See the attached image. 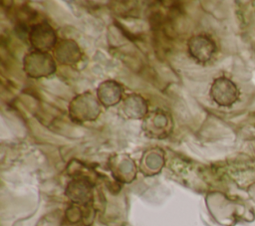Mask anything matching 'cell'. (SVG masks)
I'll list each match as a JSON object with an SVG mask.
<instances>
[{
    "mask_svg": "<svg viewBox=\"0 0 255 226\" xmlns=\"http://www.w3.org/2000/svg\"><path fill=\"white\" fill-rule=\"evenodd\" d=\"M212 100L220 107H231L239 99L240 91L236 84L227 77L216 78L210 88Z\"/></svg>",
    "mask_w": 255,
    "mask_h": 226,
    "instance_id": "1",
    "label": "cell"
},
{
    "mask_svg": "<svg viewBox=\"0 0 255 226\" xmlns=\"http://www.w3.org/2000/svg\"><path fill=\"white\" fill-rule=\"evenodd\" d=\"M25 70L33 78L50 75L55 71V64L50 55L45 52H34L26 56Z\"/></svg>",
    "mask_w": 255,
    "mask_h": 226,
    "instance_id": "2",
    "label": "cell"
},
{
    "mask_svg": "<svg viewBox=\"0 0 255 226\" xmlns=\"http://www.w3.org/2000/svg\"><path fill=\"white\" fill-rule=\"evenodd\" d=\"M30 42L35 49L41 52L50 50L56 42V33L47 23L36 24L31 28Z\"/></svg>",
    "mask_w": 255,
    "mask_h": 226,
    "instance_id": "3",
    "label": "cell"
},
{
    "mask_svg": "<svg viewBox=\"0 0 255 226\" xmlns=\"http://www.w3.org/2000/svg\"><path fill=\"white\" fill-rule=\"evenodd\" d=\"M190 55L198 62L205 63L211 59L216 47L213 40L205 35H198L191 38L188 42Z\"/></svg>",
    "mask_w": 255,
    "mask_h": 226,
    "instance_id": "4",
    "label": "cell"
},
{
    "mask_svg": "<svg viewBox=\"0 0 255 226\" xmlns=\"http://www.w3.org/2000/svg\"><path fill=\"white\" fill-rule=\"evenodd\" d=\"M58 50L67 52V53H65V54H59V55H57L58 59H59L61 62H63V63H69V64H71V63L77 62V61L79 60V57H76V56L70 54V52H75V51L80 50V49L77 47V45H76L74 42H72V41H69V44L67 43V41L61 42L60 46L58 47Z\"/></svg>",
    "mask_w": 255,
    "mask_h": 226,
    "instance_id": "5",
    "label": "cell"
}]
</instances>
